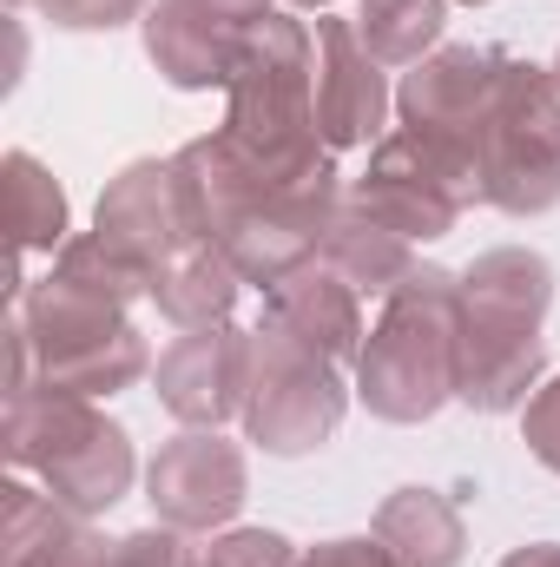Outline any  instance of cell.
<instances>
[{
  "instance_id": "6da1fadb",
  "label": "cell",
  "mask_w": 560,
  "mask_h": 567,
  "mask_svg": "<svg viewBox=\"0 0 560 567\" xmlns=\"http://www.w3.org/2000/svg\"><path fill=\"white\" fill-rule=\"evenodd\" d=\"M178 205L198 245H218L238 278L271 290L290 271H303L323 251V231L343 205V172H310V178H271L258 172L225 133L185 140L172 152Z\"/></svg>"
},
{
  "instance_id": "7a4b0ae2",
  "label": "cell",
  "mask_w": 560,
  "mask_h": 567,
  "mask_svg": "<svg viewBox=\"0 0 560 567\" xmlns=\"http://www.w3.org/2000/svg\"><path fill=\"white\" fill-rule=\"evenodd\" d=\"M554 303V265L528 245L481 251L462 271V337H455V403L508 416L541 390V323Z\"/></svg>"
},
{
  "instance_id": "3957f363",
  "label": "cell",
  "mask_w": 560,
  "mask_h": 567,
  "mask_svg": "<svg viewBox=\"0 0 560 567\" xmlns=\"http://www.w3.org/2000/svg\"><path fill=\"white\" fill-rule=\"evenodd\" d=\"M225 140L271 178L330 172L336 152L317 133V27L297 13H271L251 27L231 86H225Z\"/></svg>"
},
{
  "instance_id": "277c9868",
  "label": "cell",
  "mask_w": 560,
  "mask_h": 567,
  "mask_svg": "<svg viewBox=\"0 0 560 567\" xmlns=\"http://www.w3.org/2000/svg\"><path fill=\"white\" fill-rule=\"evenodd\" d=\"M7 310L27 323L33 377L46 390H73V396L100 403V396L133 390L152 370V350H145L139 323H133V303L93 278H73V271L53 265L40 284L7 297Z\"/></svg>"
},
{
  "instance_id": "5b68a950",
  "label": "cell",
  "mask_w": 560,
  "mask_h": 567,
  "mask_svg": "<svg viewBox=\"0 0 560 567\" xmlns=\"http://www.w3.org/2000/svg\"><path fill=\"white\" fill-rule=\"evenodd\" d=\"M0 455L20 475H33L60 508H73L80 522H93L113 502H126V488L139 475L126 429L113 423L93 396L46 390V383H33L27 396H7Z\"/></svg>"
},
{
  "instance_id": "8992f818",
  "label": "cell",
  "mask_w": 560,
  "mask_h": 567,
  "mask_svg": "<svg viewBox=\"0 0 560 567\" xmlns=\"http://www.w3.org/2000/svg\"><path fill=\"white\" fill-rule=\"evenodd\" d=\"M455 337H462V278L422 265L363 337L356 357V403L383 423H428L455 403Z\"/></svg>"
},
{
  "instance_id": "52a82bcc",
  "label": "cell",
  "mask_w": 560,
  "mask_h": 567,
  "mask_svg": "<svg viewBox=\"0 0 560 567\" xmlns=\"http://www.w3.org/2000/svg\"><path fill=\"white\" fill-rule=\"evenodd\" d=\"M481 205L508 218H541L560 205V86L554 66L501 60V86L488 106V133L475 152Z\"/></svg>"
},
{
  "instance_id": "ba28073f",
  "label": "cell",
  "mask_w": 560,
  "mask_h": 567,
  "mask_svg": "<svg viewBox=\"0 0 560 567\" xmlns=\"http://www.w3.org/2000/svg\"><path fill=\"white\" fill-rule=\"evenodd\" d=\"M350 410L343 390V363H330L323 350H310L303 337H290L283 323L251 330V383H245V435L265 455H310L323 449Z\"/></svg>"
},
{
  "instance_id": "9c48e42d",
  "label": "cell",
  "mask_w": 560,
  "mask_h": 567,
  "mask_svg": "<svg viewBox=\"0 0 560 567\" xmlns=\"http://www.w3.org/2000/svg\"><path fill=\"white\" fill-rule=\"evenodd\" d=\"M350 198L370 218H383L390 231H403L409 245H428V238H448L468 205H481V178L448 145L403 126V133H383L370 145V165H363Z\"/></svg>"
},
{
  "instance_id": "30bf717a",
  "label": "cell",
  "mask_w": 560,
  "mask_h": 567,
  "mask_svg": "<svg viewBox=\"0 0 560 567\" xmlns=\"http://www.w3.org/2000/svg\"><path fill=\"white\" fill-rule=\"evenodd\" d=\"M251 495V468H245V449L225 442L218 429H185L172 435L152 468H145V502L165 528L178 535H225L238 522Z\"/></svg>"
},
{
  "instance_id": "8fae6325",
  "label": "cell",
  "mask_w": 560,
  "mask_h": 567,
  "mask_svg": "<svg viewBox=\"0 0 560 567\" xmlns=\"http://www.w3.org/2000/svg\"><path fill=\"white\" fill-rule=\"evenodd\" d=\"M258 20H271V0H152L139 20L145 60L178 93L231 86V66Z\"/></svg>"
},
{
  "instance_id": "7c38bea8",
  "label": "cell",
  "mask_w": 560,
  "mask_h": 567,
  "mask_svg": "<svg viewBox=\"0 0 560 567\" xmlns=\"http://www.w3.org/2000/svg\"><path fill=\"white\" fill-rule=\"evenodd\" d=\"M501 60L495 47H435L422 66L403 73L396 86V113L403 126L422 140L448 145L455 158L475 165L481 133H488V106H495V86H501Z\"/></svg>"
},
{
  "instance_id": "4fadbf2b",
  "label": "cell",
  "mask_w": 560,
  "mask_h": 567,
  "mask_svg": "<svg viewBox=\"0 0 560 567\" xmlns=\"http://www.w3.org/2000/svg\"><path fill=\"white\" fill-rule=\"evenodd\" d=\"M93 231L113 258H126L145 284L158 278L191 238L185 225V205H178V178H172V158H133L120 165V178L100 192V212H93Z\"/></svg>"
},
{
  "instance_id": "5bb4252c",
  "label": "cell",
  "mask_w": 560,
  "mask_h": 567,
  "mask_svg": "<svg viewBox=\"0 0 560 567\" xmlns=\"http://www.w3.org/2000/svg\"><path fill=\"white\" fill-rule=\"evenodd\" d=\"M158 403L185 429H225L245 416V383H251V330L238 323H211V330H185L158 363H152Z\"/></svg>"
},
{
  "instance_id": "9a60e30c",
  "label": "cell",
  "mask_w": 560,
  "mask_h": 567,
  "mask_svg": "<svg viewBox=\"0 0 560 567\" xmlns=\"http://www.w3.org/2000/svg\"><path fill=\"white\" fill-rule=\"evenodd\" d=\"M383 73L390 66L370 60V47L356 40V20L317 13V133L330 152L383 140V120L396 106Z\"/></svg>"
},
{
  "instance_id": "2e32d148",
  "label": "cell",
  "mask_w": 560,
  "mask_h": 567,
  "mask_svg": "<svg viewBox=\"0 0 560 567\" xmlns=\"http://www.w3.org/2000/svg\"><path fill=\"white\" fill-rule=\"evenodd\" d=\"M265 317L283 323L290 337H303L310 350H323L330 363H356L363 357V297L356 284H343L323 258H310L303 271L265 290Z\"/></svg>"
},
{
  "instance_id": "e0dca14e",
  "label": "cell",
  "mask_w": 560,
  "mask_h": 567,
  "mask_svg": "<svg viewBox=\"0 0 560 567\" xmlns=\"http://www.w3.org/2000/svg\"><path fill=\"white\" fill-rule=\"evenodd\" d=\"M330 271L343 284H356V297H396L403 284L416 278V245L403 238V231H390L383 218H370L356 198H343L336 205V218H330V231H323V251H317Z\"/></svg>"
},
{
  "instance_id": "ac0fdd59",
  "label": "cell",
  "mask_w": 560,
  "mask_h": 567,
  "mask_svg": "<svg viewBox=\"0 0 560 567\" xmlns=\"http://www.w3.org/2000/svg\"><path fill=\"white\" fill-rule=\"evenodd\" d=\"M370 535L396 555L403 567H462L468 555V528H462V508L442 495V488H396Z\"/></svg>"
},
{
  "instance_id": "d6986e66",
  "label": "cell",
  "mask_w": 560,
  "mask_h": 567,
  "mask_svg": "<svg viewBox=\"0 0 560 567\" xmlns=\"http://www.w3.org/2000/svg\"><path fill=\"white\" fill-rule=\"evenodd\" d=\"M238 265L218 251V245H185L158 278H152V303L165 323L178 330H211V323H231V303H238Z\"/></svg>"
},
{
  "instance_id": "ffe728a7",
  "label": "cell",
  "mask_w": 560,
  "mask_h": 567,
  "mask_svg": "<svg viewBox=\"0 0 560 567\" xmlns=\"http://www.w3.org/2000/svg\"><path fill=\"white\" fill-rule=\"evenodd\" d=\"M7 225H13V258H53L66 245V192L33 152H7Z\"/></svg>"
},
{
  "instance_id": "44dd1931",
  "label": "cell",
  "mask_w": 560,
  "mask_h": 567,
  "mask_svg": "<svg viewBox=\"0 0 560 567\" xmlns=\"http://www.w3.org/2000/svg\"><path fill=\"white\" fill-rule=\"evenodd\" d=\"M448 0H363L356 7V40L370 47L376 66H422L442 47Z\"/></svg>"
},
{
  "instance_id": "7402d4cb",
  "label": "cell",
  "mask_w": 560,
  "mask_h": 567,
  "mask_svg": "<svg viewBox=\"0 0 560 567\" xmlns=\"http://www.w3.org/2000/svg\"><path fill=\"white\" fill-rule=\"evenodd\" d=\"M66 522H80L73 508H60L46 488H33V482H7L0 488V567H20L27 555H40Z\"/></svg>"
},
{
  "instance_id": "603a6c76",
  "label": "cell",
  "mask_w": 560,
  "mask_h": 567,
  "mask_svg": "<svg viewBox=\"0 0 560 567\" xmlns=\"http://www.w3.org/2000/svg\"><path fill=\"white\" fill-rule=\"evenodd\" d=\"M303 548H290L278 528H225L191 567H297Z\"/></svg>"
},
{
  "instance_id": "cb8c5ba5",
  "label": "cell",
  "mask_w": 560,
  "mask_h": 567,
  "mask_svg": "<svg viewBox=\"0 0 560 567\" xmlns=\"http://www.w3.org/2000/svg\"><path fill=\"white\" fill-rule=\"evenodd\" d=\"M33 7H40V20H53L66 33H113L126 20H145L152 0H33Z\"/></svg>"
},
{
  "instance_id": "d4e9b609",
  "label": "cell",
  "mask_w": 560,
  "mask_h": 567,
  "mask_svg": "<svg viewBox=\"0 0 560 567\" xmlns=\"http://www.w3.org/2000/svg\"><path fill=\"white\" fill-rule=\"evenodd\" d=\"M113 548L120 542H106L93 522H66L40 555H27L20 567H113Z\"/></svg>"
},
{
  "instance_id": "484cf974",
  "label": "cell",
  "mask_w": 560,
  "mask_h": 567,
  "mask_svg": "<svg viewBox=\"0 0 560 567\" xmlns=\"http://www.w3.org/2000/svg\"><path fill=\"white\" fill-rule=\"evenodd\" d=\"M521 442H528V455H535L541 468L560 475V377H548V383L521 403Z\"/></svg>"
},
{
  "instance_id": "4316f807",
  "label": "cell",
  "mask_w": 560,
  "mask_h": 567,
  "mask_svg": "<svg viewBox=\"0 0 560 567\" xmlns=\"http://www.w3.org/2000/svg\"><path fill=\"white\" fill-rule=\"evenodd\" d=\"M198 555L185 548V535L178 528H139V535H120V548H113V567H191Z\"/></svg>"
},
{
  "instance_id": "83f0119b",
  "label": "cell",
  "mask_w": 560,
  "mask_h": 567,
  "mask_svg": "<svg viewBox=\"0 0 560 567\" xmlns=\"http://www.w3.org/2000/svg\"><path fill=\"white\" fill-rule=\"evenodd\" d=\"M297 567H403L376 535H343V542H317V548H303Z\"/></svg>"
},
{
  "instance_id": "f1b7e54d",
  "label": "cell",
  "mask_w": 560,
  "mask_h": 567,
  "mask_svg": "<svg viewBox=\"0 0 560 567\" xmlns=\"http://www.w3.org/2000/svg\"><path fill=\"white\" fill-rule=\"evenodd\" d=\"M501 567H560V542H528V548L501 555Z\"/></svg>"
},
{
  "instance_id": "f546056e",
  "label": "cell",
  "mask_w": 560,
  "mask_h": 567,
  "mask_svg": "<svg viewBox=\"0 0 560 567\" xmlns=\"http://www.w3.org/2000/svg\"><path fill=\"white\" fill-rule=\"evenodd\" d=\"M290 7H317V13H323V7H330V0H290Z\"/></svg>"
},
{
  "instance_id": "4dcf8cb0",
  "label": "cell",
  "mask_w": 560,
  "mask_h": 567,
  "mask_svg": "<svg viewBox=\"0 0 560 567\" xmlns=\"http://www.w3.org/2000/svg\"><path fill=\"white\" fill-rule=\"evenodd\" d=\"M554 86H560V53H554Z\"/></svg>"
},
{
  "instance_id": "1f68e13d",
  "label": "cell",
  "mask_w": 560,
  "mask_h": 567,
  "mask_svg": "<svg viewBox=\"0 0 560 567\" xmlns=\"http://www.w3.org/2000/svg\"><path fill=\"white\" fill-rule=\"evenodd\" d=\"M462 7H488V0H462Z\"/></svg>"
},
{
  "instance_id": "d6a6232c",
  "label": "cell",
  "mask_w": 560,
  "mask_h": 567,
  "mask_svg": "<svg viewBox=\"0 0 560 567\" xmlns=\"http://www.w3.org/2000/svg\"><path fill=\"white\" fill-rule=\"evenodd\" d=\"M13 7H33V0H13Z\"/></svg>"
}]
</instances>
